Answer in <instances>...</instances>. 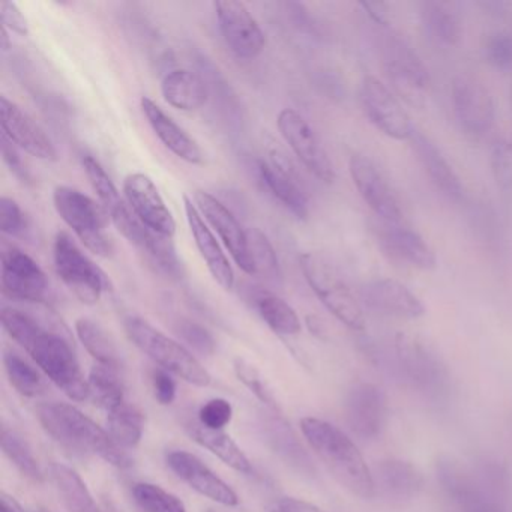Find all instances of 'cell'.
I'll return each mask as SVG.
<instances>
[{
  "label": "cell",
  "mask_w": 512,
  "mask_h": 512,
  "mask_svg": "<svg viewBox=\"0 0 512 512\" xmlns=\"http://www.w3.org/2000/svg\"><path fill=\"white\" fill-rule=\"evenodd\" d=\"M2 325L67 397L85 401L91 395L76 352L64 335L16 308L4 307Z\"/></svg>",
  "instance_id": "cell-1"
},
{
  "label": "cell",
  "mask_w": 512,
  "mask_h": 512,
  "mask_svg": "<svg viewBox=\"0 0 512 512\" xmlns=\"http://www.w3.org/2000/svg\"><path fill=\"white\" fill-rule=\"evenodd\" d=\"M301 430L317 457L347 491L365 500L376 496L373 470L344 431L311 416L302 419Z\"/></svg>",
  "instance_id": "cell-2"
},
{
  "label": "cell",
  "mask_w": 512,
  "mask_h": 512,
  "mask_svg": "<svg viewBox=\"0 0 512 512\" xmlns=\"http://www.w3.org/2000/svg\"><path fill=\"white\" fill-rule=\"evenodd\" d=\"M37 418L56 442L73 451L98 455L118 469H128L133 464L109 431L71 404H40L37 407Z\"/></svg>",
  "instance_id": "cell-3"
},
{
  "label": "cell",
  "mask_w": 512,
  "mask_h": 512,
  "mask_svg": "<svg viewBox=\"0 0 512 512\" xmlns=\"http://www.w3.org/2000/svg\"><path fill=\"white\" fill-rule=\"evenodd\" d=\"M377 26L383 71L395 91L412 106H422L430 92V73L418 53L389 25Z\"/></svg>",
  "instance_id": "cell-4"
},
{
  "label": "cell",
  "mask_w": 512,
  "mask_h": 512,
  "mask_svg": "<svg viewBox=\"0 0 512 512\" xmlns=\"http://www.w3.org/2000/svg\"><path fill=\"white\" fill-rule=\"evenodd\" d=\"M124 326L128 338L164 370L175 373L185 382L200 388L211 385V374L197 361L196 356L191 355L184 346L176 343L163 332L158 331L151 323L146 322L142 317L130 316L125 319Z\"/></svg>",
  "instance_id": "cell-5"
},
{
  "label": "cell",
  "mask_w": 512,
  "mask_h": 512,
  "mask_svg": "<svg viewBox=\"0 0 512 512\" xmlns=\"http://www.w3.org/2000/svg\"><path fill=\"white\" fill-rule=\"evenodd\" d=\"M299 268L317 298L341 323L353 331L365 328L361 301L353 295L340 272L325 257L317 253H304L299 257Z\"/></svg>",
  "instance_id": "cell-6"
},
{
  "label": "cell",
  "mask_w": 512,
  "mask_h": 512,
  "mask_svg": "<svg viewBox=\"0 0 512 512\" xmlns=\"http://www.w3.org/2000/svg\"><path fill=\"white\" fill-rule=\"evenodd\" d=\"M388 362L392 374L416 391L434 395L446 386L445 365L424 341L412 335H395Z\"/></svg>",
  "instance_id": "cell-7"
},
{
  "label": "cell",
  "mask_w": 512,
  "mask_h": 512,
  "mask_svg": "<svg viewBox=\"0 0 512 512\" xmlns=\"http://www.w3.org/2000/svg\"><path fill=\"white\" fill-rule=\"evenodd\" d=\"M53 205L89 251L101 257L112 254L113 245L106 233V211L91 197L62 185L53 193Z\"/></svg>",
  "instance_id": "cell-8"
},
{
  "label": "cell",
  "mask_w": 512,
  "mask_h": 512,
  "mask_svg": "<svg viewBox=\"0 0 512 512\" xmlns=\"http://www.w3.org/2000/svg\"><path fill=\"white\" fill-rule=\"evenodd\" d=\"M53 260L56 274L80 302L94 305L100 301L106 290V275L83 254L68 233L56 235Z\"/></svg>",
  "instance_id": "cell-9"
},
{
  "label": "cell",
  "mask_w": 512,
  "mask_h": 512,
  "mask_svg": "<svg viewBox=\"0 0 512 512\" xmlns=\"http://www.w3.org/2000/svg\"><path fill=\"white\" fill-rule=\"evenodd\" d=\"M277 125L281 136L299 161L317 179L332 184L335 181L334 164L307 119L296 110L284 109L278 115Z\"/></svg>",
  "instance_id": "cell-10"
},
{
  "label": "cell",
  "mask_w": 512,
  "mask_h": 512,
  "mask_svg": "<svg viewBox=\"0 0 512 512\" xmlns=\"http://www.w3.org/2000/svg\"><path fill=\"white\" fill-rule=\"evenodd\" d=\"M218 28L233 55L245 61L256 59L265 49V34L242 2L220 0L214 4Z\"/></svg>",
  "instance_id": "cell-11"
},
{
  "label": "cell",
  "mask_w": 512,
  "mask_h": 512,
  "mask_svg": "<svg viewBox=\"0 0 512 512\" xmlns=\"http://www.w3.org/2000/svg\"><path fill=\"white\" fill-rule=\"evenodd\" d=\"M361 101L365 115L371 124L382 131L385 136L403 142L412 137L415 127L410 122L406 110L400 101L379 79L373 76L364 77L361 85Z\"/></svg>",
  "instance_id": "cell-12"
},
{
  "label": "cell",
  "mask_w": 512,
  "mask_h": 512,
  "mask_svg": "<svg viewBox=\"0 0 512 512\" xmlns=\"http://www.w3.org/2000/svg\"><path fill=\"white\" fill-rule=\"evenodd\" d=\"M452 106L460 127L472 136H484L496 119L493 97L484 83L461 74L452 82Z\"/></svg>",
  "instance_id": "cell-13"
},
{
  "label": "cell",
  "mask_w": 512,
  "mask_h": 512,
  "mask_svg": "<svg viewBox=\"0 0 512 512\" xmlns=\"http://www.w3.org/2000/svg\"><path fill=\"white\" fill-rule=\"evenodd\" d=\"M349 172L368 208L382 218L383 223L400 224L403 220L400 203L376 164L365 155L355 154L350 158Z\"/></svg>",
  "instance_id": "cell-14"
},
{
  "label": "cell",
  "mask_w": 512,
  "mask_h": 512,
  "mask_svg": "<svg viewBox=\"0 0 512 512\" xmlns=\"http://www.w3.org/2000/svg\"><path fill=\"white\" fill-rule=\"evenodd\" d=\"M346 421L350 430L362 440L382 436L388 421L386 394L374 383H358L346 397Z\"/></svg>",
  "instance_id": "cell-15"
},
{
  "label": "cell",
  "mask_w": 512,
  "mask_h": 512,
  "mask_svg": "<svg viewBox=\"0 0 512 512\" xmlns=\"http://www.w3.org/2000/svg\"><path fill=\"white\" fill-rule=\"evenodd\" d=\"M124 194L128 205L140 221L160 235L173 238L176 221L167 208L154 181L145 173H131L124 181Z\"/></svg>",
  "instance_id": "cell-16"
},
{
  "label": "cell",
  "mask_w": 512,
  "mask_h": 512,
  "mask_svg": "<svg viewBox=\"0 0 512 512\" xmlns=\"http://www.w3.org/2000/svg\"><path fill=\"white\" fill-rule=\"evenodd\" d=\"M194 205L197 206L202 217H205V220L214 227L236 265L245 274L253 275V266L248 253L247 230H244L235 215L220 200L202 190L194 193Z\"/></svg>",
  "instance_id": "cell-17"
},
{
  "label": "cell",
  "mask_w": 512,
  "mask_h": 512,
  "mask_svg": "<svg viewBox=\"0 0 512 512\" xmlns=\"http://www.w3.org/2000/svg\"><path fill=\"white\" fill-rule=\"evenodd\" d=\"M0 119L4 136L11 143L38 160H58V151L46 131L7 97H0Z\"/></svg>",
  "instance_id": "cell-18"
},
{
  "label": "cell",
  "mask_w": 512,
  "mask_h": 512,
  "mask_svg": "<svg viewBox=\"0 0 512 512\" xmlns=\"http://www.w3.org/2000/svg\"><path fill=\"white\" fill-rule=\"evenodd\" d=\"M2 287L17 301L43 302L49 289L46 274L37 262L17 248L2 254Z\"/></svg>",
  "instance_id": "cell-19"
},
{
  "label": "cell",
  "mask_w": 512,
  "mask_h": 512,
  "mask_svg": "<svg viewBox=\"0 0 512 512\" xmlns=\"http://www.w3.org/2000/svg\"><path fill=\"white\" fill-rule=\"evenodd\" d=\"M166 461L172 472L197 493L220 505H238L239 497L236 491L196 455L187 451H170L167 452Z\"/></svg>",
  "instance_id": "cell-20"
},
{
  "label": "cell",
  "mask_w": 512,
  "mask_h": 512,
  "mask_svg": "<svg viewBox=\"0 0 512 512\" xmlns=\"http://www.w3.org/2000/svg\"><path fill=\"white\" fill-rule=\"evenodd\" d=\"M361 304L368 310L398 319H418L425 314L421 299L391 278L371 280L361 287Z\"/></svg>",
  "instance_id": "cell-21"
},
{
  "label": "cell",
  "mask_w": 512,
  "mask_h": 512,
  "mask_svg": "<svg viewBox=\"0 0 512 512\" xmlns=\"http://www.w3.org/2000/svg\"><path fill=\"white\" fill-rule=\"evenodd\" d=\"M377 238L385 254L397 262L406 263L419 271H433L437 268L436 253L415 230L401 226V223H383Z\"/></svg>",
  "instance_id": "cell-22"
},
{
  "label": "cell",
  "mask_w": 512,
  "mask_h": 512,
  "mask_svg": "<svg viewBox=\"0 0 512 512\" xmlns=\"http://www.w3.org/2000/svg\"><path fill=\"white\" fill-rule=\"evenodd\" d=\"M259 173L272 196L281 202L290 214L295 215L298 220H307L310 215V200L295 173L280 155L274 152L269 158L260 160Z\"/></svg>",
  "instance_id": "cell-23"
},
{
  "label": "cell",
  "mask_w": 512,
  "mask_h": 512,
  "mask_svg": "<svg viewBox=\"0 0 512 512\" xmlns=\"http://www.w3.org/2000/svg\"><path fill=\"white\" fill-rule=\"evenodd\" d=\"M376 494L391 502H409L424 490L425 478L421 470L401 458H385L373 470Z\"/></svg>",
  "instance_id": "cell-24"
},
{
  "label": "cell",
  "mask_w": 512,
  "mask_h": 512,
  "mask_svg": "<svg viewBox=\"0 0 512 512\" xmlns=\"http://www.w3.org/2000/svg\"><path fill=\"white\" fill-rule=\"evenodd\" d=\"M184 208L191 235H193L200 256L205 260L206 268L224 290H232L235 286V272L215 239L214 233L206 226L205 220L193 200L188 199L187 196L184 197Z\"/></svg>",
  "instance_id": "cell-25"
},
{
  "label": "cell",
  "mask_w": 512,
  "mask_h": 512,
  "mask_svg": "<svg viewBox=\"0 0 512 512\" xmlns=\"http://www.w3.org/2000/svg\"><path fill=\"white\" fill-rule=\"evenodd\" d=\"M263 440L287 466L302 475H314L316 467L304 446L299 442L295 431L287 424L286 419L275 413H265L260 421Z\"/></svg>",
  "instance_id": "cell-26"
},
{
  "label": "cell",
  "mask_w": 512,
  "mask_h": 512,
  "mask_svg": "<svg viewBox=\"0 0 512 512\" xmlns=\"http://www.w3.org/2000/svg\"><path fill=\"white\" fill-rule=\"evenodd\" d=\"M409 140L419 163L424 167L428 178L436 185L437 190L442 191L448 199H463L464 187L460 176L455 173L454 167L449 164L436 143L416 128Z\"/></svg>",
  "instance_id": "cell-27"
},
{
  "label": "cell",
  "mask_w": 512,
  "mask_h": 512,
  "mask_svg": "<svg viewBox=\"0 0 512 512\" xmlns=\"http://www.w3.org/2000/svg\"><path fill=\"white\" fill-rule=\"evenodd\" d=\"M140 106L152 130L170 152L194 166L203 164L205 157L199 145L169 115H166L155 101L149 97H143L140 100Z\"/></svg>",
  "instance_id": "cell-28"
},
{
  "label": "cell",
  "mask_w": 512,
  "mask_h": 512,
  "mask_svg": "<svg viewBox=\"0 0 512 512\" xmlns=\"http://www.w3.org/2000/svg\"><path fill=\"white\" fill-rule=\"evenodd\" d=\"M437 476H439L443 491L460 508V511L490 499L484 485L479 484L473 473L461 466L454 458H439Z\"/></svg>",
  "instance_id": "cell-29"
},
{
  "label": "cell",
  "mask_w": 512,
  "mask_h": 512,
  "mask_svg": "<svg viewBox=\"0 0 512 512\" xmlns=\"http://www.w3.org/2000/svg\"><path fill=\"white\" fill-rule=\"evenodd\" d=\"M421 25L425 35L440 47L458 46L463 37V25L460 16L455 13L454 8L446 2L428 0L419 8Z\"/></svg>",
  "instance_id": "cell-30"
},
{
  "label": "cell",
  "mask_w": 512,
  "mask_h": 512,
  "mask_svg": "<svg viewBox=\"0 0 512 512\" xmlns=\"http://www.w3.org/2000/svg\"><path fill=\"white\" fill-rule=\"evenodd\" d=\"M161 94L167 104L182 112L199 110L208 101L205 83L188 70L170 71L161 83Z\"/></svg>",
  "instance_id": "cell-31"
},
{
  "label": "cell",
  "mask_w": 512,
  "mask_h": 512,
  "mask_svg": "<svg viewBox=\"0 0 512 512\" xmlns=\"http://www.w3.org/2000/svg\"><path fill=\"white\" fill-rule=\"evenodd\" d=\"M50 476L70 512H100L88 485L79 473L61 463L50 466Z\"/></svg>",
  "instance_id": "cell-32"
},
{
  "label": "cell",
  "mask_w": 512,
  "mask_h": 512,
  "mask_svg": "<svg viewBox=\"0 0 512 512\" xmlns=\"http://www.w3.org/2000/svg\"><path fill=\"white\" fill-rule=\"evenodd\" d=\"M190 434L199 445L217 455L227 466L245 473V475H250L253 472V466H251L247 455L223 430H209L203 425H193L190 427Z\"/></svg>",
  "instance_id": "cell-33"
},
{
  "label": "cell",
  "mask_w": 512,
  "mask_h": 512,
  "mask_svg": "<svg viewBox=\"0 0 512 512\" xmlns=\"http://www.w3.org/2000/svg\"><path fill=\"white\" fill-rule=\"evenodd\" d=\"M254 307L266 325L280 335H298L301 320L296 311L284 299L268 290H259L253 298Z\"/></svg>",
  "instance_id": "cell-34"
},
{
  "label": "cell",
  "mask_w": 512,
  "mask_h": 512,
  "mask_svg": "<svg viewBox=\"0 0 512 512\" xmlns=\"http://www.w3.org/2000/svg\"><path fill=\"white\" fill-rule=\"evenodd\" d=\"M76 332L85 349L97 359L98 364L121 370V352L103 326L88 317H82L76 322Z\"/></svg>",
  "instance_id": "cell-35"
},
{
  "label": "cell",
  "mask_w": 512,
  "mask_h": 512,
  "mask_svg": "<svg viewBox=\"0 0 512 512\" xmlns=\"http://www.w3.org/2000/svg\"><path fill=\"white\" fill-rule=\"evenodd\" d=\"M107 413H109L107 424H109V433L113 440L121 448H136L142 440L143 428H145L142 413L127 401L113 407Z\"/></svg>",
  "instance_id": "cell-36"
},
{
  "label": "cell",
  "mask_w": 512,
  "mask_h": 512,
  "mask_svg": "<svg viewBox=\"0 0 512 512\" xmlns=\"http://www.w3.org/2000/svg\"><path fill=\"white\" fill-rule=\"evenodd\" d=\"M119 373L121 370L97 364L89 374V392L107 412L125 401V386Z\"/></svg>",
  "instance_id": "cell-37"
},
{
  "label": "cell",
  "mask_w": 512,
  "mask_h": 512,
  "mask_svg": "<svg viewBox=\"0 0 512 512\" xmlns=\"http://www.w3.org/2000/svg\"><path fill=\"white\" fill-rule=\"evenodd\" d=\"M2 451L29 481L35 484H41L44 481L43 470L31 446L19 433L7 427L2 428Z\"/></svg>",
  "instance_id": "cell-38"
},
{
  "label": "cell",
  "mask_w": 512,
  "mask_h": 512,
  "mask_svg": "<svg viewBox=\"0 0 512 512\" xmlns=\"http://www.w3.org/2000/svg\"><path fill=\"white\" fill-rule=\"evenodd\" d=\"M247 238L253 275H260L266 280L280 278L277 253L269 242L268 236L260 229H248Z\"/></svg>",
  "instance_id": "cell-39"
},
{
  "label": "cell",
  "mask_w": 512,
  "mask_h": 512,
  "mask_svg": "<svg viewBox=\"0 0 512 512\" xmlns=\"http://www.w3.org/2000/svg\"><path fill=\"white\" fill-rule=\"evenodd\" d=\"M4 364L8 379L19 394L25 397H40L46 392V383L41 374L17 353H5Z\"/></svg>",
  "instance_id": "cell-40"
},
{
  "label": "cell",
  "mask_w": 512,
  "mask_h": 512,
  "mask_svg": "<svg viewBox=\"0 0 512 512\" xmlns=\"http://www.w3.org/2000/svg\"><path fill=\"white\" fill-rule=\"evenodd\" d=\"M83 167H85L86 176H88L89 182H91L92 188L97 193L101 206H103L107 215H112L113 212L118 211L127 203L122 199L121 193L113 184L112 178L107 175L106 170L94 157L86 155L83 158Z\"/></svg>",
  "instance_id": "cell-41"
},
{
  "label": "cell",
  "mask_w": 512,
  "mask_h": 512,
  "mask_svg": "<svg viewBox=\"0 0 512 512\" xmlns=\"http://www.w3.org/2000/svg\"><path fill=\"white\" fill-rule=\"evenodd\" d=\"M133 497L145 512H187V506L175 494L160 485L139 482L133 485Z\"/></svg>",
  "instance_id": "cell-42"
},
{
  "label": "cell",
  "mask_w": 512,
  "mask_h": 512,
  "mask_svg": "<svg viewBox=\"0 0 512 512\" xmlns=\"http://www.w3.org/2000/svg\"><path fill=\"white\" fill-rule=\"evenodd\" d=\"M490 166L494 181L502 190L512 191V142L496 140L490 149Z\"/></svg>",
  "instance_id": "cell-43"
},
{
  "label": "cell",
  "mask_w": 512,
  "mask_h": 512,
  "mask_svg": "<svg viewBox=\"0 0 512 512\" xmlns=\"http://www.w3.org/2000/svg\"><path fill=\"white\" fill-rule=\"evenodd\" d=\"M484 55L488 64L497 70H512V35L494 32L484 44Z\"/></svg>",
  "instance_id": "cell-44"
},
{
  "label": "cell",
  "mask_w": 512,
  "mask_h": 512,
  "mask_svg": "<svg viewBox=\"0 0 512 512\" xmlns=\"http://www.w3.org/2000/svg\"><path fill=\"white\" fill-rule=\"evenodd\" d=\"M232 416V404L224 398H212L199 410L200 425L209 430H223L232 421Z\"/></svg>",
  "instance_id": "cell-45"
},
{
  "label": "cell",
  "mask_w": 512,
  "mask_h": 512,
  "mask_svg": "<svg viewBox=\"0 0 512 512\" xmlns=\"http://www.w3.org/2000/svg\"><path fill=\"white\" fill-rule=\"evenodd\" d=\"M233 367H235V373L238 379L241 380L262 403L268 404V406H274V395L269 391L268 386L263 382L262 376H260L259 371L254 368V365L248 364L244 359L238 358L235 359Z\"/></svg>",
  "instance_id": "cell-46"
},
{
  "label": "cell",
  "mask_w": 512,
  "mask_h": 512,
  "mask_svg": "<svg viewBox=\"0 0 512 512\" xmlns=\"http://www.w3.org/2000/svg\"><path fill=\"white\" fill-rule=\"evenodd\" d=\"M178 332L197 352L205 356L214 355L217 343H215L214 337L208 329L190 322V320H182V322H179Z\"/></svg>",
  "instance_id": "cell-47"
},
{
  "label": "cell",
  "mask_w": 512,
  "mask_h": 512,
  "mask_svg": "<svg viewBox=\"0 0 512 512\" xmlns=\"http://www.w3.org/2000/svg\"><path fill=\"white\" fill-rule=\"evenodd\" d=\"M0 230L5 235L20 236L26 230V218L19 203L10 197L0 199Z\"/></svg>",
  "instance_id": "cell-48"
},
{
  "label": "cell",
  "mask_w": 512,
  "mask_h": 512,
  "mask_svg": "<svg viewBox=\"0 0 512 512\" xmlns=\"http://www.w3.org/2000/svg\"><path fill=\"white\" fill-rule=\"evenodd\" d=\"M0 19H2V25L14 34L20 35V37H28V19H26L25 14L22 13L16 2H10V0L0 2Z\"/></svg>",
  "instance_id": "cell-49"
},
{
  "label": "cell",
  "mask_w": 512,
  "mask_h": 512,
  "mask_svg": "<svg viewBox=\"0 0 512 512\" xmlns=\"http://www.w3.org/2000/svg\"><path fill=\"white\" fill-rule=\"evenodd\" d=\"M152 385H154L155 398L164 406H169L176 398V383L169 371L155 370L152 373Z\"/></svg>",
  "instance_id": "cell-50"
},
{
  "label": "cell",
  "mask_w": 512,
  "mask_h": 512,
  "mask_svg": "<svg viewBox=\"0 0 512 512\" xmlns=\"http://www.w3.org/2000/svg\"><path fill=\"white\" fill-rule=\"evenodd\" d=\"M2 155H4L5 163L10 167L11 172H14V175L19 176L23 182L29 181L31 176H29L28 170H26L25 164H23L22 157H20L17 149L14 148L13 143L7 139V137L2 136Z\"/></svg>",
  "instance_id": "cell-51"
},
{
  "label": "cell",
  "mask_w": 512,
  "mask_h": 512,
  "mask_svg": "<svg viewBox=\"0 0 512 512\" xmlns=\"http://www.w3.org/2000/svg\"><path fill=\"white\" fill-rule=\"evenodd\" d=\"M278 511L280 512H325L319 506L313 503L305 502L302 499H295V497H284L278 503Z\"/></svg>",
  "instance_id": "cell-52"
},
{
  "label": "cell",
  "mask_w": 512,
  "mask_h": 512,
  "mask_svg": "<svg viewBox=\"0 0 512 512\" xmlns=\"http://www.w3.org/2000/svg\"><path fill=\"white\" fill-rule=\"evenodd\" d=\"M461 512H505L503 511L500 503H497L494 499L484 500V502L478 503L476 506H472V508L464 509Z\"/></svg>",
  "instance_id": "cell-53"
},
{
  "label": "cell",
  "mask_w": 512,
  "mask_h": 512,
  "mask_svg": "<svg viewBox=\"0 0 512 512\" xmlns=\"http://www.w3.org/2000/svg\"><path fill=\"white\" fill-rule=\"evenodd\" d=\"M0 512H23L20 508L19 503L8 497L7 494L2 493V499H0Z\"/></svg>",
  "instance_id": "cell-54"
},
{
  "label": "cell",
  "mask_w": 512,
  "mask_h": 512,
  "mask_svg": "<svg viewBox=\"0 0 512 512\" xmlns=\"http://www.w3.org/2000/svg\"><path fill=\"white\" fill-rule=\"evenodd\" d=\"M0 47H2V52L4 53L10 52V34H8V29L4 25L0 26Z\"/></svg>",
  "instance_id": "cell-55"
},
{
  "label": "cell",
  "mask_w": 512,
  "mask_h": 512,
  "mask_svg": "<svg viewBox=\"0 0 512 512\" xmlns=\"http://www.w3.org/2000/svg\"><path fill=\"white\" fill-rule=\"evenodd\" d=\"M35 512H50V511H47V509H44V508H40V509H37V511Z\"/></svg>",
  "instance_id": "cell-56"
},
{
  "label": "cell",
  "mask_w": 512,
  "mask_h": 512,
  "mask_svg": "<svg viewBox=\"0 0 512 512\" xmlns=\"http://www.w3.org/2000/svg\"><path fill=\"white\" fill-rule=\"evenodd\" d=\"M511 106H512V88H511Z\"/></svg>",
  "instance_id": "cell-57"
},
{
  "label": "cell",
  "mask_w": 512,
  "mask_h": 512,
  "mask_svg": "<svg viewBox=\"0 0 512 512\" xmlns=\"http://www.w3.org/2000/svg\"><path fill=\"white\" fill-rule=\"evenodd\" d=\"M208 512H215V511H212V509H209V511H208Z\"/></svg>",
  "instance_id": "cell-58"
}]
</instances>
